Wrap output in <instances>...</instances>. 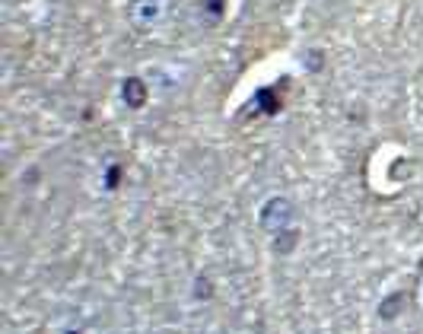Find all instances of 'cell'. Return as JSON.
<instances>
[{
    "label": "cell",
    "instance_id": "4",
    "mask_svg": "<svg viewBox=\"0 0 423 334\" xmlns=\"http://www.w3.org/2000/svg\"><path fill=\"white\" fill-rule=\"evenodd\" d=\"M70 334H73V331H70Z\"/></svg>",
    "mask_w": 423,
    "mask_h": 334
},
{
    "label": "cell",
    "instance_id": "3",
    "mask_svg": "<svg viewBox=\"0 0 423 334\" xmlns=\"http://www.w3.org/2000/svg\"><path fill=\"white\" fill-rule=\"evenodd\" d=\"M125 102H127V105H134V108H140L143 102H147V86H143L137 77L125 83Z\"/></svg>",
    "mask_w": 423,
    "mask_h": 334
},
{
    "label": "cell",
    "instance_id": "2",
    "mask_svg": "<svg viewBox=\"0 0 423 334\" xmlns=\"http://www.w3.org/2000/svg\"><path fill=\"white\" fill-rule=\"evenodd\" d=\"M162 13H166V0H137L131 6V23L137 29H153L162 19Z\"/></svg>",
    "mask_w": 423,
    "mask_h": 334
},
{
    "label": "cell",
    "instance_id": "1",
    "mask_svg": "<svg viewBox=\"0 0 423 334\" xmlns=\"http://www.w3.org/2000/svg\"><path fill=\"white\" fill-rule=\"evenodd\" d=\"M258 216H261L264 229H286V223L293 220V204L286 197H271Z\"/></svg>",
    "mask_w": 423,
    "mask_h": 334
}]
</instances>
